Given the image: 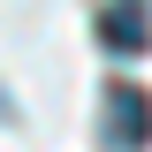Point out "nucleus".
<instances>
[{
    "instance_id": "2",
    "label": "nucleus",
    "mask_w": 152,
    "mask_h": 152,
    "mask_svg": "<svg viewBox=\"0 0 152 152\" xmlns=\"http://www.w3.org/2000/svg\"><path fill=\"white\" fill-rule=\"evenodd\" d=\"M99 38H107L114 53H137V46H145V8H137V0H114L107 15H99Z\"/></svg>"
},
{
    "instance_id": "1",
    "label": "nucleus",
    "mask_w": 152,
    "mask_h": 152,
    "mask_svg": "<svg viewBox=\"0 0 152 152\" xmlns=\"http://www.w3.org/2000/svg\"><path fill=\"white\" fill-rule=\"evenodd\" d=\"M99 114H107V145H122V152H145V145H152V91H137V84H107Z\"/></svg>"
}]
</instances>
